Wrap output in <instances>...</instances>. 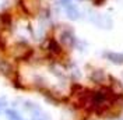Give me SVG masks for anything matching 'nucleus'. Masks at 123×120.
<instances>
[{
  "mask_svg": "<svg viewBox=\"0 0 123 120\" xmlns=\"http://www.w3.org/2000/svg\"><path fill=\"white\" fill-rule=\"evenodd\" d=\"M91 1H92V4H95V6H101L105 0H91Z\"/></svg>",
  "mask_w": 123,
  "mask_h": 120,
  "instance_id": "3",
  "label": "nucleus"
},
{
  "mask_svg": "<svg viewBox=\"0 0 123 120\" xmlns=\"http://www.w3.org/2000/svg\"><path fill=\"white\" fill-rule=\"evenodd\" d=\"M91 78L97 84H102V83H104V80H105V74H104L102 71L98 70V71H94V73L91 74Z\"/></svg>",
  "mask_w": 123,
  "mask_h": 120,
  "instance_id": "2",
  "label": "nucleus"
},
{
  "mask_svg": "<svg viewBox=\"0 0 123 120\" xmlns=\"http://www.w3.org/2000/svg\"><path fill=\"white\" fill-rule=\"evenodd\" d=\"M85 120H91V119H90V117H87V119H85Z\"/></svg>",
  "mask_w": 123,
  "mask_h": 120,
  "instance_id": "4",
  "label": "nucleus"
},
{
  "mask_svg": "<svg viewBox=\"0 0 123 120\" xmlns=\"http://www.w3.org/2000/svg\"><path fill=\"white\" fill-rule=\"evenodd\" d=\"M105 57H106L109 61L115 63V64H122L123 63V54L117 52H108L105 53Z\"/></svg>",
  "mask_w": 123,
  "mask_h": 120,
  "instance_id": "1",
  "label": "nucleus"
}]
</instances>
